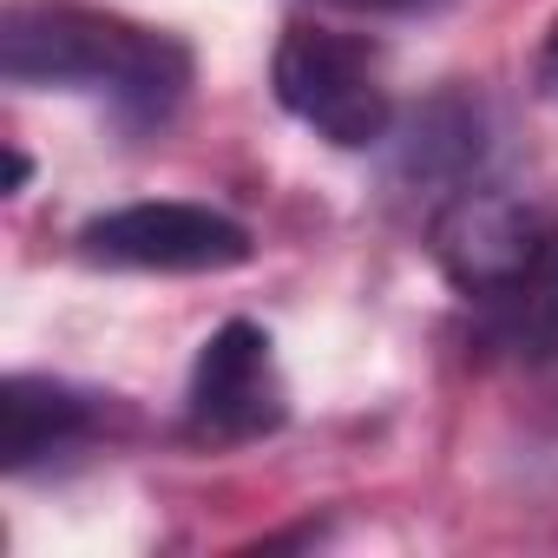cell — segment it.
<instances>
[{
	"mask_svg": "<svg viewBox=\"0 0 558 558\" xmlns=\"http://www.w3.org/2000/svg\"><path fill=\"white\" fill-rule=\"evenodd\" d=\"M0 73H8V86L93 93L119 112V125L145 132L165 125L191 93V47L106 8L47 0V8L0 14Z\"/></svg>",
	"mask_w": 558,
	"mask_h": 558,
	"instance_id": "6da1fadb",
	"label": "cell"
},
{
	"mask_svg": "<svg viewBox=\"0 0 558 558\" xmlns=\"http://www.w3.org/2000/svg\"><path fill=\"white\" fill-rule=\"evenodd\" d=\"M276 106L342 151H368L395 132V99L381 80V47L336 27H290L269 60Z\"/></svg>",
	"mask_w": 558,
	"mask_h": 558,
	"instance_id": "7a4b0ae2",
	"label": "cell"
},
{
	"mask_svg": "<svg viewBox=\"0 0 558 558\" xmlns=\"http://www.w3.org/2000/svg\"><path fill=\"white\" fill-rule=\"evenodd\" d=\"M427 250H434L440 276H447L460 296L499 310L506 296H519L532 276L551 263L558 223H551L538 204H525L519 191L480 178V184L453 191V197L427 217Z\"/></svg>",
	"mask_w": 558,
	"mask_h": 558,
	"instance_id": "3957f363",
	"label": "cell"
},
{
	"mask_svg": "<svg viewBox=\"0 0 558 558\" xmlns=\"http://www.w3.org/2000/svg\"><path fill=\"white\" fill-rule=\"evenodd\" d=\"M80 256L99 269H145V276H217L256 256V236L210 210V204H178V197H145L119 204L80 223Z\"/></svg>",
	"mask_w": 558,
	"mask_h": 558,
	"instance_id": "277c9868",
	"label": "cell"
},
{
	"mask_svg": "<svg viewBox=\"0 0 558 558\" xmlns=\"http://www.w3.org/2000/svg\"><path fill=\"white\" fill-rule=\"evenodd\" d=\"M283 421H290V388H283L269 336L256 323H223L191 362L184 434L204 447H250Z\"/></svg>",
	"mask_w": 558,
	"mask_h": 558,
	"instance_id": "5b68a950",
	"label": "cell"
},
{
	"mask_svg": "<svg viewBox=\"0 0 558 558\" xmlns=\"http://www.w3.org/2000/svg\"><path fill=\"white\" fill-rule=\"evenodd\" d=\"M381 145H388V184L401 197H421V204L440 210L453 191L480 184V171L493 158V112H486L480 93L440 86Z\"/></svg>",
	"mask_w": 558,
	"mask_h": 558,
	"instance_id": "8992f818",
	"label": "cell"
},
{
	"mask_svg": "<svg viewBox=\"0 0 558 558\" xmlns=\"http://www.w3.org/2000/svg\"><path fill=\"white\" fill-rule=\"evenodd\" d=\"M0 408H8V447H0V460H8L14 480L53 466L66 453L99 447V434L119 414L112 395L80 388V381H60V375H14L8 395H0Z\"/></svg>",
	"mask_w": 558,
	"mask_h": 558,
	"instance_id": "52a82bcc",
	"label": "cell"
},
{
	"mask_svg": "<svg viewBox=\"0 0 558 558\" xmlns=\"http://www.w3.org/2000/svg\"><path fill=\"white\" fill-rule=\"evenodd\" d=\"M329 8H355V14H427L440 0H329Z\"/></svg>",
	"mask_w": 558,
	"mask_h": 558,
	"instance_id": "ba28073f",
	"label": "cell"
},
{
	"mask_svg": "<svg viewBox=\"0 0 558 558\" xmlns=\"http://www.w3.org/2000/svg\"><path fill=\"white\" fill-rule=\"evenodd\" d=\"M538 86L558 99V21H551V34H545V47H538Z\"/></svg>",
	"mask_w": 558,
	"mask_h": 558,
	"instance_id": "9c48e42d",
	"label": "cell"
},
{
	"mask_svg": "<svg viewBox=\"0 0 558 558\" xmlns=\"http://www.w3.org/2000/svg\"><path fill=\"white\" fill-rule=\"evenodd\" d=\"M27 178H34V165H27L21 151H8V197H14V191H27Z\"/></svg>",
	"mask_w": 558,
	"mask_h": 558,
	"instance_id": "30bf717a",
	"label": "cell"
}]
</instances>
